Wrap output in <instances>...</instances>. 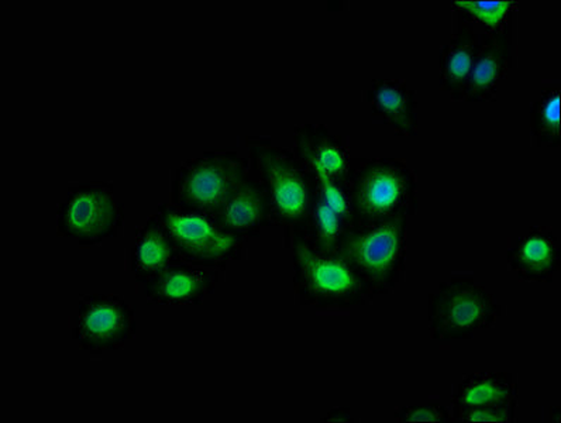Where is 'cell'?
I'll return each mask as SVG.
<instances>
[{"label":"cell","mask_w":561,"mask_h":423,"mask_svg":"<svg viewBox=\"0 0 561 423\" xmlns=\"http://www.w3.org/2000/svg\"><path fill=\"white\" fill-rule=\"evenodd\" d=\"M416 171L397 157L354 159L348 192L354 224L408 218L417 211Z\"/></svg>","instance_id":"obj_1"},{"label":"cell","mask_w":561,"mask_h":423,"mask_svg":"<svg viewBox=\"0 0 561 423\" xmlns=\"http://www.w3.org/2000/svg\"><path fill=\"white\" fill-rule=\"evenodd\" d=\"M408 218L354 224L336 253L366 284L373 297L396 291L407 274Z\"/></svg>","instance_id":"obj_2"},{"label":"cell","mask_w":561,"mask_h":423,"mask_svg":"<svg viewBox=\"0 0 561 423\" xmlns=\"http://www.w3.org/2000/svg\"><path fill=\"white\" fill-rule=\"evenodd\" d=\"M294 288L299 301L319 309H351L374 298L366 284L336 252H323L293 233Z\"/></svg>","instance_id":"obj_3"},{"label":"cell","mask_w":561,"mask_h":423,"mask_svg":"<svg viewBox=\"0 0 561 423\" xmlns=\"http://www.w3.org/2000/svg\"><path fill=\"white\" fill-rule=\"evenodd\" d=\"M251 170L263 184L270 202L271 220L287 235L301 230L311 208L313 175L293 150L255 139L250 147Z\"/></svg>","instance_id":"obj_4"},{"label":"cell","mask_w":561,"mask_h":423,"mask_svg":"<svg viewBox=\"0 0 561 423\" xmlns=\"http://www.w3.org/2000/svg\"><path fill=\"white\" fill-rule=\"evenodd\" d=\"M504 305L480 279L459 275L443 279L427 299V327L433 339L456 342L494 327Z\"/></svg>","instance_id":"obj_5"},{"label":"cell","mask_w":561,"mask_h":423,"mask_svg":"<svg viewBox=\"0 0 561 423\" xmlns=\"http://www.w3.org/2000/svg\"><path fill=\"white\" fill-rule=\"evenodd\" d=\"M250 169V161L238 151H204L176 169L170 204L181 210L214 218Z\"/></svg>","instance_id":"obj_6"},{"label":"cell","mask_w":561,"mask_h":423,"mask_svg":"<svg viewBox=\"0 0 561 423\" xmlns=\"http://www.w3.org/2000/svg\"><path fill=\"white\" fill-rule=\"evenodd\" d=\"M125 222V206L110 182H80L68 186L58 206L57 228L64 238L95 245L116 238Z\"/></svg>","instance_id":"obj_7"},{"label":"cell","mask_w":561,"mask_h":423,"mask_svg":"<svg viewBox=\"0 0 561 423\" xmlns=\"http://www.w3.org/2000/svg\"><path fill=\"white\" fill-rule=\"evenodd\" d=\"M157 215L186 263L218 270L243 253L245 239L224 232L209 216L181 210L167 202L159 206Z\"/></svg>","instance_id":"obj_8"},{"label":"cell","mask_w":561,"mask_h":423,"mask_svg":"<svg viewBox=\"0 0 561 423\" xmlns=\"http://www.w3.org/2000/svg\"><path fill=\"white\" fill-rule=\"evenodd\" d=\"M136 334V308L116 294H87L78 302L72 338L81 351H119Z\"/></svg>","instance_id":"obj_9"},{"label":"cell","mask_w":561,"mask_h":423,"mask_svg":"<svg viewBox=\"0 0 561 423\" xmlns=\"http://www.w3.org/2000/svg\"><path fill=\"white\" fill-rule=\"evenodd\" d=\"M353 225L348 182L343 184L322 175H313L311 208L301 230L295 233H301L309 243L323 252H336L337 245Z\"/></svg>","instance_id":"obj_10"},{"label":"cell","mask_w":561,"mask_h":423,"mask_svg":"<svg viewBox=\"0 0 561 423\" xmlns=\"http://www.w3.org/2000/svg\"><path fill=\"white\" fill-rule=\"evenodd\" d=\"M293 152L313 175L347 184L353 167L351 145L322 123H305L293 130Z\"/></svg>","instance_id":"obj_11"},{"label":"cell","mask_w":561,"mask_h":423,"mask_svg":"<svg viewBox=\"0 0 561 423\" xmlns=\"http://www.w3.org/2000/svg\"><path fill=\"white\" fill-rule=\"evenodd\" d=\"M506 262L519 282H553L561 268L559 233L551 226H535L516 236L510 243Z\"/></svg>","instance_id":"obj_12"},{"label":"cell","mask_w":561,"mask_h":423,"mask_svg":"<svg viewBox=\"0 0 561 423\" xmlns=\"http://www.w3.org/2000/svg\"><path fill=\"white\" fill-rule=\"evenodd\" d=\"M218 278V270L198 267L180 259L142 284V289L152 304L199 305L214 291Z\"/></svg>","instance_id":"obj_13"},{"label":"cell","mask_w":561,"mask_h":423,"mask_svg":"<svg viewBox=\"0 0 561 423\" xmlns=\"http://www.w3.org/2000/svg\"><path fill=\"white\" fill-rule=\"evenodd\" d=\"M364 102L397 136L420 133V100L410 83L397 78H374L364 91Z\"/></svg>","instance_id":"obj_14"},{"label":"cell","mask_w":561,"mask_h":423,"mask_svg":"<svg viewBox=\"0 0 561 423\" xmlns=\"http://www.w3.org/2000/svg\"><path fill=\"white\" fill-rule=\"evenodd\" d=\"M214 220L224 232L241 239L255 238L261 229L273 224L267 194L253 170L250 169Z\"/></svg>","instance_id":"obj_15"},{"label":"cell","mask_w":561,"mask_h":423,"mask_svg":"<svg viewBox=\"0 0 561 423\" xmlns=\"http://www.w3.org/2000/svg\"><path fill=\"white\" fill-rule=\"evenodd\" d=\"M489 37L457 24L450 41L443 44L439 52V85L451 101L465 102L472 68Z\"/></svg>","instance_id":"obj_16"},{"label":"cell","mask_w":561,"mask_h":423,"mask_svg":"<svg viewBox=\"0 0 561 423\" xmlns=\"http://www.w3.org/2000/svg\"><path fill=\"white\" fill-rule=\"evenodd\" d=\"M514 64V31L486 38L472 68L465 102L494 101Z\"/></svg>","instance_id":"obj_17"},{"label":"cell","mask_w":561,"mask_h":423,"mask_svg":"<svg viewBox=\"0 0 561 423\" xmlns=\"http://www.w3.org/2000/svg\"><path fill=\"white\" fill-rule=\"evenodd\" d=\"M519 405V382L511 371L466 374L453 387L451 408H502Z\"/></svg>","instance_id":"obj_18"},{"label":"cell","mask_w":561,"mask_h":423,"mask_svg":"<svg viewBox=\"0 0 561 423\" xmlns=\"http://www.w3.org/2000/svg\"><path fill=\"white\" fill-rule=\"evenodd\" d=\"M180 259L159 215L150 216L136 230L130 252V268L136 283L149 282Z\"/></svg>","instance_id":"obj_19"},{"label":"cell","mask_w":561,"mask_h":423,"mask_svg":"<svg viewBox=\"0 0 561 423\" xmlns=\"http://www.w3.org/2000/svg\"><path fill=\"white\" fill-rule=\"evenodd\" d=\"M519 7L518 0H456L450 3L457 24L490 37L515 31Z\"/></svg>","instance_id":"obj_20"},{"label":"cell","mask_w":561,"mask_h":423,"mask_svg":"<svg viewBox=\"0 0 561 423\" xmlns=\"http://www.w3.org/2000/svg\"><path fill=\"white\" fill-rule=\"evenodd\" d=\"M560 100V87L551 82L541 88L538 100L531 103L530 135L538 147L559 149L561 145Z\"/></svg>","instance_id":"obj_21"},{"label":"cell","mask_w":561,"mask_h":423,"mask_svg":"<svg viewBox=\"0 0 561 423\" xmlns=\"http://www.w3.org/2000/svg\"><path fill=\"white\" fill-rule=\"evenodd\" d=\"M518 407L451 408L453 421L462 423H512L518 421Z\"/></svg>","instance_id":"obj_22"},{"label":"cell","mask_w":561,"mask_h":423,"mask_svg":"<svg viewBox=\"0 0 561 423\" xmlns=\"http://www.w3.org/2000/svg\"><path fill=\"white\" fill-rule=\"evenodd\" d=\"M393 416L398 422H453L451 411L440 403L401 407Z\"/></svg>","instance_id":"obj_23"},{"label":"cell","mask_w":561,"mask_h":423,"mask_svg":"<svg viewBox=\"0 0 561 423\" xmlns=\"http://www.w3.org/2000/svg\"><path fill=\"white\" fill-rule=\"evenodd\" d=\"M354 416L352 415L351 408L348 407H337L334 408L331 412L327 413V416L322 418V422H354Z\"/></svg>","instance_id":"obj_24"},{"label":"cell","mask_w":561,"mask_h":423,"mask_svg":"<svg viewBox=\"0 0 561 423\" xmlns=\"http://www.w3.org/2000/svg\"><path fill=\"white\" fill-rule=\"evenodd\" d=\"M556 422H560V408H554Z\"/></svg>","instance_id":"obj_25"}]
</instances>
